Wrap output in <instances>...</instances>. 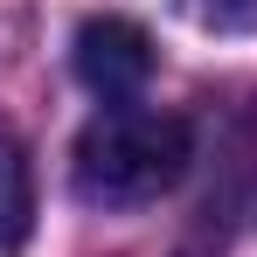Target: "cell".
Listing matches in <instances>:
<instances>
[{"mask_svg":"<svg viewBox=\"0 0 257 257\" xmlns=\"http://www.w3.org/2000/svg\"><path fill=\"white\" fill-rule=\"evenodd\" d=\"M188 160H195V132L181 111L111 104L84 125L70 181L90 209H146L188 174Z\"/></svg>","mask_w":257,"mask_h":257,"instance_id":"cell-1","label":"cell"},{"mask_svg":"<svg viewBox=\"0 0 257 257\" xmlns=\"http://www.w3.org/2000/svg\"><path fill=\"white\" fill-rule=\"evenodd\" d=\"M70 63H77V77H84L97 97H132V90L153 77V35L125 21V14H90L84 28H77V42H70Z\"/></svg>","mask_w":257,"mask_h":257,"instance_id":"cell-2","label":"cell"},{"mask_svg":"<svg viewBox=\"0 0 257 257\" xmlns=\"http://www.w3.org/2000/svg\"><path fill=\"white\" fill-rule=\"evenodd\" d=\"M35 229V167L14 125H0V250H21Z\"/></svg>","mask_w":257,"mask_h":257,"instance_id":"cell-3","label":"cell"}]
</instances>
